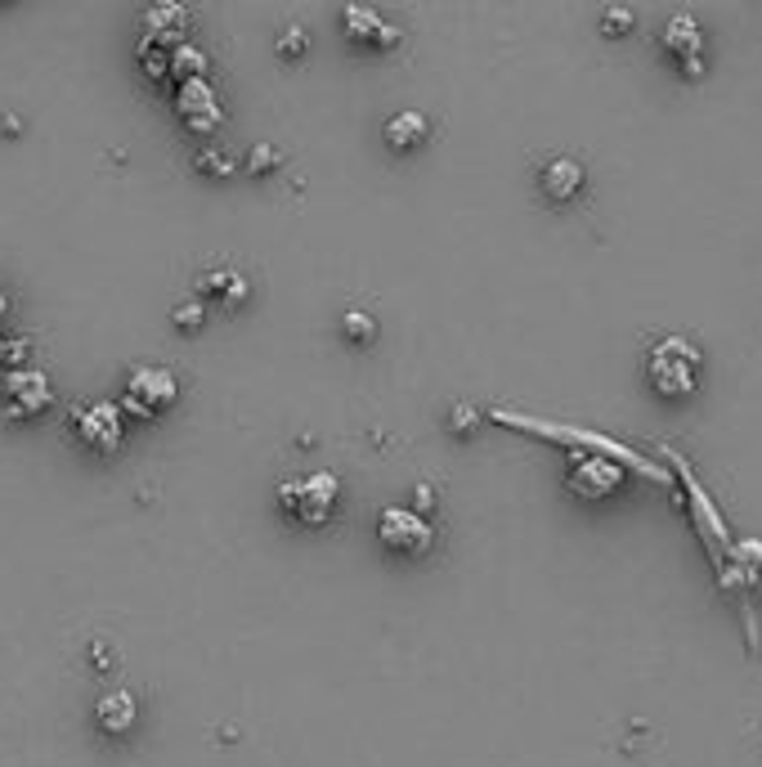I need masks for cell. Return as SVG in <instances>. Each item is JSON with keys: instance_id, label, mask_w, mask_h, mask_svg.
<instances>
[{"instance_id": "cell-1", "label": "cell", "mask_w": 762, "mask_h": 767, "mask_svg": "<svg viewBox=\"0 0 762 767\" xmlns=\"http://www.w3.org/2000/svg\"><path fill=\"white\" fill-rule=\"evenodd\" d=\"M713 580L727 597L740 602V619H744V638L749 651H758V610H753V593L762 584V539H731V548L713 561Z\"/></svg>"}, {"instance_id": "cell-2", "label": "cell", "mask_w": 762, "mask_h": 767, "mask_svg": "<svg viewBox=\"0 0 762 767\" xmlns=\"http://www.w3.org/2000/svg\"><path fill=\"white\" fill-rule=\"evenodd\" d=\"M700 377H704V355L686 337H659L646 351V381H650V391L663 396V400L695 396L700 391Z\"/></svg>"}, {"instance_id": "cell-3", "label": "cell", "mask_w": 762, "mask_h": 767, "mask_svg": "<svg viewBox=\"0 0 762 767\" xmlns=\"http://www.w3.org/2000/svg\"><path fill=\"white\" fill-rule=\"evenodd\" d=\"M494 417H498V422H507V426H520V431H534V436L561 440V445H588V449H597V454H605V458H614V462H624V467H633V471L650 476V481H659V485H673V481H669V471H663V467H655L650 458L633 454L628 445H619V440H610V436H592V431H579V426H556V422L520 417V413H503V409H498Z\"/></svg>"}, {"instance_id": "cell-4", "label": "cell", "mask_w": 762, "mask_h": 767, "mask_svg": "<svg viewBox=\"0 0 762 767\" xmlns=\"http://www.w3.org/2000/svg\"><path fill=\"white\" fill-rule=\"evenodd\" d=\"M663 454H669V449H663ZM669 462L678 467V481H682V494H686V516H691L695 539L704 543V557H708V565H713V561H718V557L731 548V525L723 520V512H718V503L708 499V490L695 481L691 462H686L682 454H669Z\"/></svg>"}, {"instance_id": "cell-5", "label": "cell", "mask_w": 762, "mask_h": 767, "mask_svg": "<svg viewBox=\"0 0 762 767\" xmlns=\"http://www.w3.org/2000/svg\"><path fill=\"white\" fill-rule=\"evenodd\" d=\"M337 494H342V485L332 471H310V476H297V481L278 485L282 512L301 525H323L332 516V507H337Z\"/></svg>"}, {"instance_id": "cell-6", "label": "cell", "mask_w": 762, "mask_h": 767, "mask_svg": "<svg viewBox=\"0 0 762 767\" xmlns=\"http://www.w3.org/2000/svg\"><path fill=\"white\" fill-rule=\"evenodd\" d=\"M180 400V377L162 364H139L130 377H126V391H122V409L135 413V417H158L166 413L171 404Z\"/></svg>"}, {"instance_id": "cell-7", "label": "cell", "mask_w": 762, "mask_h": 767, "mask_svg": "<svg viewBox=\"0 0 762 767\" xmlns=\"http://www.w3.org/2000/svg\"><path fill=\"white\" fill-rule=\"evenodd\" d=\"M565 485L584 503H601L624 485V462H614L605 454H575L569 458V471H565Z\"/></svg>"}, {"instance_id": "cell-8", "label": "cell", "mask_w": 762, "mask_h": 767, "mask_svg": "<svg viewBox=\"0 0 762 767\" xmlns=\"http://www.w3.org/2000/svg\"><path fill=\"white\" fill-rule=\"evenodd\" d=\"M377 539H381V548H391V552H426L436 543V525L426 520L422 512H413V507H386L381 512V520H377Z\"/></svg>"}, {"instance_id": "cell-9", "label": "cell", "mask_w": 762, "mask_h": 767, "mask_svg": "<svg viewBox=\"0 0 762 767\" xmlns=\"http://www.w3.org/2000/svg\"><path fill=\"white\" fill-rule=\"evenodd\" d=\"M72 431H77V440L94 454H113L122 445V409L113 400H94L85 409L72 413Z\"/></svg>"}, {"instance_id": "cell-10", "label": "cell", "mask_w": 762, "mask_h": 767, "mask_svg": "<svg viewBox=\"0 0 762 767\" xmlns=\"http://www.w3.org/2000/svg\"><path fill=\"white\" fill-rule=\"evenodd\" d=\"M659 41H663V55L682 68V77H691V81L704 77V32L691 14H673L669 23H663Z\"/></svg>"}, {"instance_id": "cell-11", "label": "cell", "mask_w": 762, "mask_h": 767, "mask_svg": "<svg viewBox=\"0 0 762 767\" xmlns=\"http://www.w3.org/2000/svg\"><path fill=\"white\" fill-rule=\"evenodd\" d=\"M50 409V377L36 368H19L5 377V413L10 417H36Z\"/></svg>"}, {"instance_id": "cell-12", "label": "cell", "mask_w": 762, "mask_h": 767, "mask_svg": "<svg viewBox=\"0 0 762 767\" xmlns=\"http://www.w3.org/2000/svg\"><path fill=\"white\" fill-rule=\"evenodd\" d=\"M342 27H346V36L355 45H377V50H391V45H400V27L391 19H381L377 10H368V5H346Z\"/></svg>"}, {"instance_id": "cell-13", "label": "cell", "mask_w": 762, "mask_h": 767, "mask_svg": "<svg viewBox=\"0 0 762 767\" xmlns=\"http://www.w3.org/2000/svg\"><path fill=\"white\" fill-rule=\"evenodd\" d=\"M180 113H184L188 130L211 135V130L220 126V100H216V90H211L203 77H188V81H184V94H180Z\"/></svg>"}, {"instance_id": "cell-14", "label": "cell", "mask_w": 762, "mask_h": 767, "mask_svg": "<svg viewBox=\"0 0 762 767\" xmlns=\"http://www.w3.org/2000/svg\"><path fill=\"white\" fill-rule=\"evenodd\" d=\"M584 167L575 158H552L543 171H539V188H543V198L547 203H569V198H579L584 194Z\"/></svg>"}, {"instance_id": "cell-15", "label": "cell", "mask_w": 762, "mask_h": 767, "mask_svg": "<svg viewBox=\"0 0 762 767\" xmlns=\"http://www.w3.org/2000/svg\"><path fill=\"white\" fill-rule=\"evenodd\" d=\"M135 696L130 691H108L100 696V705H94V723H100L108 736H126L135 728Z\"/></svg>"}, {"instance_id": "cell-16", "label": "cell", "mask_w": 762, "mask_h": 767, "mask_svg": "<svg viewBox=\"0 0 762 767\" xmlns=\"http://www.w3.org/2000/svg\"><path fill=\"white\" fill-rule=\"evenodd\" d=\"M426 135H431V122H426V113L404 108V113H395V117L386 122V144H391L395 153H413V149H422Z\"/></svg>"}, {"instance_id": "cell-17", "label": "cell", "mask_w": 762, "mask_h": 767, "mask_svg": "<svg viewBox=\"0 0 762 767\" xmlns=\"http://www.w3.org/2000/svg\"><path fill=\"white\" fill-rule=\"evenodd\" d=\"M342 332L350 342H372L377 337V319L368 314V310H350L346 319H342Z\"/></svg>"}, {"instance_id": "cell-18", "label": "cell", "mask_w": 762, "mask_h": 767, "mask_svg": "<svg viewBox=\"0 0 762 767\" xmlns=\"http://www.w3.org/2000/svg\"><path fill=\"white\" fill-rule=\"evenodd\" d=\"M278 55H282V59L305 55V27H282V32H278Z\"/></svg>"}, {"instance_id": "cell-19", "label": "cell", "mask_w": 762, "mask_h": 767, "mask_svg": "<svg viewBox=\"0 0 762 767\" xmlns=\"http://www.w3.org/2000/svg\"><path fill=\"white\" fill-rule=\"evenodd\" d=\"M601 27H605V36H624V32H633V14L628 10H605Z\"/></svg>"}, {"instance_id": "cell-20", "label": "cell", "mask_w": 762, "mask_h": 767, "mask_svg": "<svg viewBox=\"0 0 762 767\" xmlns=\"http://www.w3.org/2000/svg\"><path fill=\"white\" fill-rule=\"evenodd\" d=\"M175 323H180V328H188V332H194V328H203V310H198V306H188V310L180 306V310H175Z\"/></svg>"}, {"instance_id": "cell-21", "label": "cell", "mask_w": 762, "mask_h": 767, "mask_svg": "<svg viewBox=\"0 0 762 767\" xmlns=\"http://www.w3.org/2000/svg\"><path fill=\"white\" fill-rule=\"evenodd\" d=\"M475 426V409H466V404H458L453 409V431H458V436H466V431Z\"/></svg>"}, {"instance_id": "cell-22", "label": "cell", "mask_w": 762, "mask_h": 767, "mask_svg": "<svg viewBox=\"0 0 762 767\" xmlns=\"http://www.w3.org/2000/svg\"><path fill=\"white\" fill-rule=\"evenodd\" d=\"M278 162V153H269V149H261V153H252V171H269Z\"/></svg>"}, {"instance_id": "cell-23", "label": "cell", "mask_w": 762, "mask_h": 767, "mask_svg": "<svg viewBox=\"0 0 762 767\" xmlns=\"http://www.w3.org/2000/svg\"><path fill=\"white\" fill-rule=\"evenodd\" d=\"M198 167H203V171H220V175H224V171H233V162H229V158H198Z\"/></svg>"}, {"instance_id": "cell-24", "label": "cell", "mask_w": 762, "mask_h": 767, "mask_svg": "<svg viewBox=\"0 0 762 767\" xmlns=\"http://www.w3.org/2000/svg\"><path fill=\"white\" fill-rule=\"evenodd\" d=\"M0 314H5V297H0Z\"/></svg>"}]
</instances>
